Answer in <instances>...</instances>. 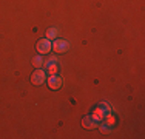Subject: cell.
Segmentation results:
<instances>
[{
  "instance_id": "cell-5",
  "label": "cell",
  "mask_w": 145,
  "mask_h": 139,
  "mask_svg": "<svg viewBox=\"0 0 145 139\" xmlns=\"http://www.w3.org/2000/svg\"><path fill=\"white\" fill-rule=\"evenodd\" d=\"M45 71H42V70H36V71L33 73V76H31V82L34 83V85H40V83L45 82Z\"/></svg>"
},
{
  "instance_id": "cell-3",
  "label": "cell",
  "mask_w": 145,
  "mask_h": 139,
  "mask_svg": "<svg viewBox=\"0 0 145 139\" xmlns=\"http://www.w3.org/2000/svg\"><path fill=\"white\" fill-rule=\"evenodd\" d=\"M99 122H101V121H99L97 117H94V116H87V117L82 119V125H84L85 128H97Z\"/></svg>"
},
{
  "instance_id": "cell-7",
  "label": "cell",
  "mask_w": 145,
  "mask_h": 139,
  "mask_svg": "<svg viewBox=\"0 0 145 139\" xmlns=\"http://www.w3.org/2000/svg\"><path fill=\"white\" fill-rule=\"evenodd\" d=\"M46 37H48V39H56V37H57V30H56V28H50V30H48L46 31Z\"/></svg>"
},
{
  "instance_id": "cell-4",
  "label": "cell",
  "mask_w": 145,
  "mask_h": 139,
  "mask_svg": "<svg viewBox=\"0 0 145 139\" xmlns=\"http://www.w3.org/2000/svg\"><path fill=\"white\" fill-rule=\"evenodd\" d=\"M62 83H63V81H62V77H60V76H57V74H51L50 79H48V85H50L51 90L60 88Z\"/></svg>"
},
{
  "instance_id": "cell-2",
  "label": "cell",
  "mask_w": 145,
  "mask_h": 139,
  "mask_svg": "<svg viewBox=\"0 0 145 139\" xmlns=\"http://www.w3.org/2000/svg\"><path fill=\"white\" fill-rule=\"evenodd\" d=\"M68 48H70V43L67 40H62V39H56V42L53 43V50L57 51V53H67Z\"/></svg>"
},
{
  "instance_id": "cell-8",
  "label": "cell",
  "mask_w": 145,
  "mask_h": 139,
  "mask_svg": "<svg viewBox=\"0 0 145 139\" xmlns=\"http://www.w3.org/2000/svg\"><path fill=\"white\" fill-rule=\"evenodd\" d=\"M33 65H34L36 68H40V67L43 65V59L40 57V56H36V57L33 59Z\"/></svg>"
},
{
  "instance_id": "cell-1",
  "label": "cell",
  "mask_w": 145,
  "mask_h": 139,
  "mask_svg": "<svg viewBox=\"0 0 145 139\" xmlns=\"http://www.w3.org/2000/svg\"><path fill=\"white\" fill-rule=\"evenodd\" d=\"M36 48H37V51H39V54H45V53H50V51L53 50V43H51L50 39H40L37 42Z\"/></svg>"
},
{
  "instance_id": "cell-9",
  "label": "cell",
  "mask_w": 145,
  "mask_h": 139,
  "mask_svg": "<svg viewBox=\"0 0 145 139\" xmlns=\"http://www.w3.org/2000/svg\"><path fill=\"white\" fill-rule=\"evenodd\" d=\"M99 127H101V130L103 131V133H108V131H111V125L106 124V122H99Z\"/></svg>"
},
{
  "instance_id": "cell-6",
  "label": "cell",
  "mask_w": 145,
  "mask_h": 139,
  "mask_svg": "<svg viewBox=\"0 0 145 139\" xmlns=\"http://www.w3.org/2000/svg\"><path fill=\"white\" fill-rule=\"evenodd\" d=\"M46 68H48V71H50V74H56V71H57V59L51 57L50 60L46 62Z\"/></svg>"
}]
</instances>
